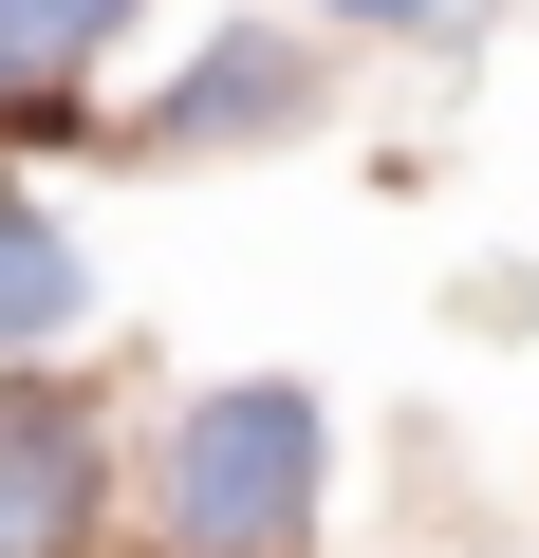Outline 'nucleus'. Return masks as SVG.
<instances>
[{"label": "nucleus", "mask_w": 539, "mask_h": 558, "mask_svg": "<svg viewBox=\"0 0 539 558\" xmlns=\"http://www.w3.org/2000/svg\"><path fill=\"white\" fill-rule=\"evenodd\" d=\"M75 299H94V279H75V223L20 186V205H0V354H57V336H75Z\"/></svg>", "instance_id": "nucleus-5"}, {"label": "nucleus", "mask_w": 539, "mask_h": 558, "mask_svg": "<svg viewBox=\"0 0 539 558\" xmlns=\"http://www.w3.org/2000/svg\"><path fill=\"white\" fill-rule=\"evenodd\" d=\"M317 465H335V410L298 373H223L168 410L149 447V502H168V558H298L317 539Z\"/></svg>", "instance_id": "nucleus-1"}, {"label": "nucleus", "mask_w": 539, "mask_h": 558, "mask_svg": "<svg viewBox=\"0 0 539 558\" xmlns=\"http://www.w3.org/2000/svg\"><path fill=\"white\" fill-rule=\"evenodd\" d=\"M112 20H149V0H0V112H20V149H75V75H94V38Z\"/></svg>", "instance_id": "nucleus-4"}, {"label": "nucleus", "mask_w": 539, "mask_h": 558, "mask_svg": "<svg viewBox=\"0 0 539 558\" xmlns=\"http://www.w3.org/2000/svg\"><path fill=\"white\" fill-rule=\"evenodd\" d=\"M0 558H94V391H57V354L0 391Z\"/></svg>", "instance_id": "nucleus-3"}, {"label": "nucleus", "mask_w": 539, "mask_h": 558, "mask_svg": "<svg viewBox=\"0 0 539 558\" xmlns=\"http://www.w3.org/2000/svg\"><path fill=\"white\" fill-rule=\"evenodd\" d=\"M317 20H335V38H428L446 0H317Z\"/></svg>", "instance_id": "nucleus-6"}, {"label": "nucleus", "mask_w": 539, "mask_h": 558, "mask_svg": "<svg viewBox=\"0 0 539 558\" xmlns=\"http://www.w3.org/2000/svg\"><path fill=\"white\" fill-rule=\"evenodd\" d=\"M317 94H335V75H317V38H298V20H242V38H205V57H186V94H149L112 149H131V168H186V149H280V131H317Z\"/></svg>", "instance_id": "nucleus-2"}]
</instances>
